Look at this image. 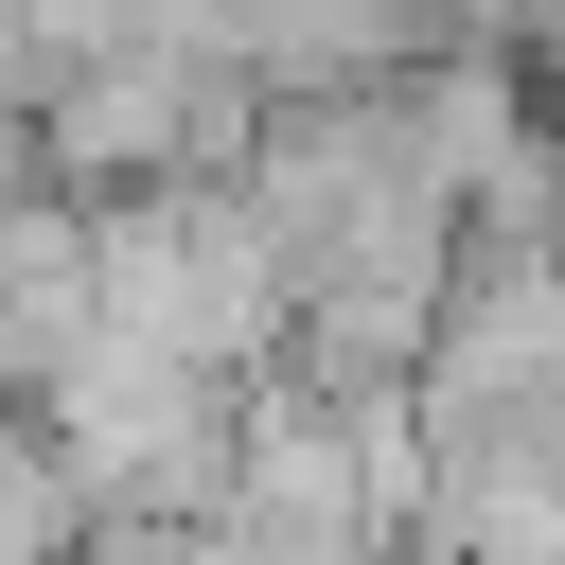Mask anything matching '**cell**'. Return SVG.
Masks as SVG:
<instances>
[{
  "label": "cell",
  "instance_id": "cell-1",
  "mask_svg": "<svg viewBox=\"0 0 565 565\" xmlns=\"http://www.w3.org/2000/svg\"><path fill=\"white\" fill-rule=\"evenodd\" d=\"M0 565H88V512H71L53 441H0Z\"/></svg>",
  "mask_w": 565,
  "mask_h": 565
}]
</instances>
